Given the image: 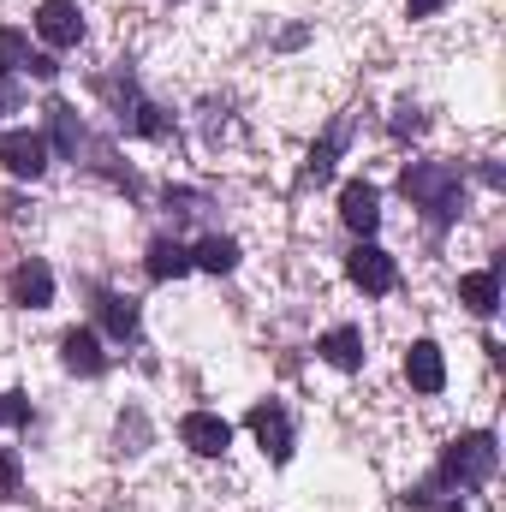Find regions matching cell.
I'll list each match as a JSON object with an SVG mask.
<instances>
[{
    "instance_id": "6da1fadb",
    "label": "cell",
    "mask_w": 506,
    "mask_h": 512,
    "mask_svg": "<svg viewBox=\"0 0 506 512\" xmlns=\"http://www.w3.org/2000/svg\"><path fill=\"white\" fill-rule=\"evenodd\" d=\"M399 191H405L411 203H423L435 221H453L459 203H465V185H459V167H453V161H411V167L399 173Z\"/></svg>"
},
{
    "instance_id": "7a4b0ae2",
    "label": "cell",
    "mask_w": 506,
    "mask_h": 512,
    "mask_svg": "<svg viewBox=\"0 0 506 512\" xmlns=\"http://www.w3.org/2000/svg\"><path fill=\"white\" fill-rule=\"evenodd\" d=\"M495 459H501V447H495L489 429L459 435V441L447 447V459H441V483H447V489H483V483L495 477Z\"/></svg>"
},
{
    "instance_id": "3957f363",
    "label": "cell",
    "mask_w": 506,
    "mask_h": 512,
    "mask_svg": "<svg viewBox=\"0 0 506 512\" xmlns=\"http://www.w3.org/2000/svg\"><path fill=\"white\" fill-rule=\"evenodd\" d=\"M179 441H185L197 459H221V453L233 447V423L215 417V411H185V417H179Z\"/></svg>"
},
{
    "instance_id": "277c9868",
    "label": "cell",
    "mask_w": 506,
    "mask_h": 512,
    "mask_svg": "<svg viewBox=\"0 0 506 512\" xmlns=\"http://www.w3.org/2000/svg\"><path fill=\"white\" fill-rule=\"evenodd\" d=\"M346 274H352V286H358V292H370V298L393 292V280H399L393 256L381 251V245H358V251L346 256Z\"/></svg>"
},
{
    "instance_id": "5b68a950",
    "label": "cell",
    "mask_w": 506,
    "mask_h": 512,
    "mask_svg": "<svg viewBox=\"0 0 506 512\" xmlns=\"http://www.w3.org/2000/svg\"><path fill=\"white\" fill-rule=\"evenodd\" d=\"M36 36H42L48 48H72V42L84 36L78 0H42V6H36Z\"/></svg>"
},
{
    "instance_id": "8992f818",
    "label": "cell",
    "mask_w": 506,
    "mask_h": 512,
    "mask_svg": "<svg viewBox=\"0 0 506 512\" xmlns=\"http://www.w3.org/2000/svg\"><path fill=\"white\" fill-rule=\"evenodd\" d=\"M0 167L18 179H36L48 167V143L36 131H0Z\"/></svg>"
},
{
    "instance_id": "52a82bcc",
    "label": "cell",
    "mask_w": 506,
    "mask_h": 512,
    "mask_svg": "<svg viewBox=\"0 0 506 512\" xmlns=\"http://www.w3.org/2000/svg\"><path fill=\"white\" fill-rule=\"evenodd\" d=\"M251 435L262 441V453H268L274 465H286V459H292V423H286V411H280L274 399L251 411Z\"/></svg>"
},
{
    "instance_id": "ba28073f",
    "label": "cell",
    "mask_w": 506,
    "mask_h": 512,
    "mask_svg": "<svg viewBox=\"0 0 506 512\" xmlns=\"http://www.w3.org/2000/svg\"><path fill=\"white\" fill-rule=\"evenodd\" d=\"M340 221H346L352 233H364V239H370V233L381 227V191H376V185L352 179V185L340 191Z\"/></svg>"
},
{
    "instance_id": "9c48e42d",
    "label": "cell",
    "mask_w": 506,
    "mask_h": 512,
    "mask_svg": "<svg viewBox=\"0 0 506 512\" xmlns=\"http://www.w3.org/2000/svg\"><path fill=\"white\" fill-rule=\"evenodd\" d=\"M12 304H24V310H48V304H54V274H48V262H18V268H12Z\"/></svg>"
},
{
    "instance_id": "30bf717a",
    "label": "cell",
    "mask_w": 506,
    "mask_h": 512,
    "mask_svg": "<svg viewBox=\"0 0 506 512\" xmlns=\"http://www.w3.org/2000/svg\"><path fill=\"white\" fill-rule=\"evenodd\" d=\"M405 382L417 387V393H441L447 364H441V346H435V340H417V346L405 352Z\"/></svg>"
},
{
    "instance_id": "8fae6325",
    "label": "cell",
    "mask_w": 506,
    "mask_h": 512,
    "mask_svg": "<svg viewBox=\"0 0 506 512\" xmlns=\"http://www.w3.org/2000/svg\"><path fill=\"white\" fill-rule=\"evenodd\" d=\"M60 358H66L72 376H102V364H108V358H102V340H96L90 328H72V334L60 340Z\"/></svg>"
},
{
    "instance_id": "7c38bea8",
    "label": "cell",
    "mask_w": 506,
    "mask_h": 512,
    "mask_svg": "<svg viewBox=\"0 0 506 512\" xmlns=\"http://www.w3.org/2000/svg\"><path fill=\"white\" fill-rule=\"evenodd\" d=\"M120 126L137 131V137H161V131H167L161 108H155V102H143V96L131 90V78H126V96H120Z\"/></svg>"
},
{
    "instance_id": "4fadbf2b",
    "label": "cell",
    "mask_w": 506,
    "mask_h": 512,
    "mask_svg": "<svg viewBox=\"0 0 506 512\" xmlns=\"http://www.w3.org/2000/svg\"><path fill=\"white\" fill-rule=\"evenodd\" d=\"M316 352H322L334 370H358V364H364V340H358V328H328Z\"/></svg>"
},
{
    "instance_id": "5bb4252c",
    "label": "cell",
    "mask_w": 506,
    "mask_h": 512,
    "mask_svg": "<svg viewBox=\"0 0 506 512\" xmlns=\"http://www.w3.org/2000/svg\"><path fill=\"white\" fill-rule=\"evenodd\" d=\"M459 298H465V310L495 316V310H501V280H495V268H489V274H465V280H459Z\"/></svg>"
},
{
    "instance_id": "9a60e30c",
    "label": "cell",
    "mask_w": 506,
    "mask_h": 512,
    "mask_svg": "<svg viewBox=\"0 0 506 512\" xmlns=\"http://www.w3.org/2000/svg\"><path fill=\"white\" fill-rule=\"evenodd\" d=\"M185 268H191V251H185V245H173V239H155V245H149V274H155V280H179Z\"/></svg>"
},
{
    "instance_id": "2e32d148",
    "label": "cell",
    "mask_w": 506,
    "mask_h": 512,
    "mask_svg": "<svg viewBox=\"0 0 506 512\" xmlns=\"http://www.w3.org/2000/svg\"><path fill=\"white\" fill-rule=\"evenodd\" d=\"M191 268H209V274H233L239 268V245L233 239H203L191 251Z\"/></svg>"
},
{
    "instance_id": "e0dca14e",
    "label": "cell",
    "mask_w": 506,
    "mask_h": 512,
    "mask_svg": "<svg viewBox=\"0 0 506 512\" xmlns=\"http://www.w3.org/2000/svg\"><path fill=\"white\" fill-rule=\"evenodd\" d=\"M102 322H108L114 340H131V334H137V304L120 298V292H108V298H102Z\"/></svg>"
},
{
    "instance_id": "ac0fdd59",
    "label": "cell",
    "mask_w": 506,
    "mask_h": 512,
    "mask_svg": "<svg viewBox=\"0 0 506 512\" xmlns=\"http://www.w3.org/2000/svg\"><path fill=\"white\" fill-rule=\"evenodd\" d=\"M334 161H340V126H334L322 143H316V149H310V161H304V179H316V185H322V179L334 173Z\"/></svg>"
},
{
    "instance_id": "d6986e66",
    "label": "cell",
    "mask_w": 506,
    "mask_h": 512,
    "mask_svg": "<svg viewBox=\"0 0 506 512\" xmlns=\"http://www.w3.org/2000/svg\"><path fill=\"white\" fill-rule=\"evenodd\" d=\"M48 126H54V137H60V149H66V155H78L84 131H78V114H72L66 102H48Z\"/></svg>"
},
{
    "instance_id": "ffe728a7",
    "label": "cell",
    "mask_w": 506,
    "mask_h": 512,
    "mask_svg": "<svg viewBox=\"0 0 506 512\" xmlns=\"http://www.w3.org/2000/svg\"><path fill=\"white\" fill-rule=\"evenodd\" d=\"M0 66L6 72H30V42L18 30H0Z\"/></svg>"
},
{
    "instance_id": "44dd1931",
    "label": "cell",
    "mask_w": 506,
    "mask_h": 512,
    "mask_svg": "<svg viewBox=\"0 0 506 512\" xmlns=\"http://www.w3.org/2000/svg\"><path fill=\"white\" fill-rule=\"evenodd\" d=\"M393 131H399V137H417V131H423V108L399 102V108H393Z\"/></svg>"
},
{
    "instance_id": "7402d4cb",
    "label": "cell",
    "mask_w": 506,
    "mask_h": 512,
    "mask_svg": "<svg viewBox=\"0 0 506 512\" xmlns=\"http://www.w3.org/2000/svg\"><path fill=\"white\" fill-rule=\"evenodd\" d=\"M0 423H30V399L24 393H0Z\"/></svg>"
},
{
    "instance_id": "603a6c76",
    "label": "cell",
    "mask_w": 506,
    "mask_h": 512,
    "mask_svg": "<svg viewBox=\"0 0 506 512\" xmlns=\"http://www.w3.org/2000/svg\"><path fill=\"white\" fill-rule=\"evenodd\" d=\"M6 495H18V453L12 447H0V501Z\"/></svg>"
},
{
    "instance_id": "cb8c5ba5",
    "label": "cell",
    "mask_w": 506,
    "mask_h": 512,
    "mask_svg": "<svg viewBox=\"0 0 506 512\" xmlns=\"http://www.w3.org/2000/svg\"><path fill=\"white\" fill-rule=\"evenodd\" d=\"M405 12L411 18H429V12H441V0H405Z\"/></svg>"
}]
</instances>
